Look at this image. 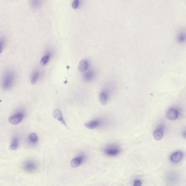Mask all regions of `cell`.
<instances>
[{
  "mask_svg": "<svg viewBox=\"0 0 186 186\" xmlns=\"http://www.w3.org/2000/svg\"><path fill=\"white\" fill-rule=\"evenodd\" d=\"M104 153L108 156H116L120 153V148L117 146H109L105 148Z\"/></svg>",
  "mask_w": 186,
  "mask_h": 186,
  "instance_id": "cell-1",
  "label": "cell"
},
{
  "mask_svg": "<svg viewBox=\"0 0 186 186\" xmlns=\"http://www.w3.org/2000/svg\"><path fill=\"white\" fill-rule=\"evenodd\" d=\"M53 117L58 120L60 122L62 123L63 125H64L65 126H67L66 123L65 122V121L64 120V117L62 114V112L60 110L55 109L54 110L53 113Z\"/></svg>",
  "mask_w": 186,
  "mask_h": 186,
  "instance_id": "cell-4",
  "label": "cell"
},
{
  "mask_svg": "<svg viewBox=\"0 0 186 186\" xmlns=\"http://www.w3.org/2000/svg\"><path fill=\"white\" fill-rule=\"evenodd\" d=\"M38 77V73L34 74L33 77H32V78L31 79V82H32V84H34L36 82V80L37 79Z\"/></svg>",
  "mask_w": 186,
  "mask_h": 186,
  "instance_id": "cell-17",
  "label": "cell"
},
{
  "mask_svg": "<svg viewBox=\"0 0 186 186\" xmlns=\"http://www.w3.org/2000/svg\"><path fill=\"white\" fill-rule=\"evenodd\" d=\"M153 138L155 140L159 141L161 140L163 137V131L160 129H157L153 132Z\"/></svg>",
  "mask_w": 186,
  "mask_h": 186,
  "instance_id": "cell-10",
  "label": "cell"
},
{
  "mask_svg": "<svg viewBox=\"0 0 186 186\" xmlns=\"http://www.w3.org/2000/svg\"><path fill=\"white\" fill-rule=\"evenodd\" d=\"M88 68V63L86 60H82L79 62L78 66V70L80 72H84L86 71Z\"/></svg>",
  "mask_w": 186,
  "mask_h": 186,
  "instance_id": "cell-9",
  "label": "cell"
},
{
  "mask_svg": "<svg viewBox=\"0 0 186 186\" xmlns=\"http://www.w3.org/2000/svg\"><path fill=\"white\" fill-rule=\"evenodd\" d=\"M79 2L78 0H75L73 1V2L71 4V7L72 8L75 9L78 7V5H79Z\"/></svg>",
  "mask_w": 186,
  "mask_h": 186,
  "instance_id": "cell-16",
  "label": "cell"
},
{
  "mask_svg": "<svg viewBox=\"0 0 186 186\" xmlns=\"http://www.w3.org/2000/svg\"><path fill=\"white\" fill-rule=\"evenodd\" d=\"M85 156L84 155H79L75 158H73L71 161V166L72 168H77L82 164V163L83 162V161H84Z\"/></svg>",
  "mask_w": 186,
  "mask_h": 186,
  "instance_id": "cell-2",
  "label": "cell"
},
{
  "mask_svg": "<svg viewBox=\"0 0 186 186\" xmlns=\"http://www.w3.org/2000/svg\"><path fill=\"white\" fill-rule=\"evenodd\" d=\"M23 119V115L22 114H16L13 115L9 119V122L12 125H18L21 122Z\"/></svg>",
  "mask_w": 186,
  "mask_h": 186,
  "instance_id": "cell-5",
  "label": "cell"
},
{
  "mask_svg": "<svg viewBox=\"0 0 186 186\" xmlns=\"http://www.w3.org/2000/svg\"><path fill=\"white\" fill-rule=\"evenodd\" d=\"M176 180V176H175V175L173 174H170V175H169L168 181L169 182L173 183L174 182H175Z\"/></svg>",
  "mask_w": 186,
  "mask_h": 186,
  "instance_id": "cell-15",
  "label": "cell"
},
{
  "mask_svg": "<svg viewBox=\"0 0 186 186\" xmlns=\"http://www.w3.org/2000/svg\"><path fill=\"white\" fill-rule=\"evenodd\" d=\"M99 100L100 102L102 105H104L107 104V96L104 92H102L99 95Z\"/></svg>",
  "mask_w": 186,
  "mask_h": 186,
  "instance_id": "cell-11",
  "label": "cell"
},
{
  "mask_svg": "<svg viewBox=\"0 0 186 186\" xmlns=\"http://www.w3.org/2000/svg\"><path fill=\"white\" fill-rule=\"evenodd\" d=\"M133 186H141V182L140 180H135L134 183L133 184Z\"/></svg>",
  "mask_w": 186,
  "mask_h": 186,
  "instance_id": "cell-18",
  "label": "cell"
},
{
  "mask_svg": "<svg viewBox=\"0 0 186 186\" xmlns=\"http://www.w3.org/2000/svg\"><path fill=\"white\" fill-rule=\"evenodd\" d=\"M18 139L17 138H14L13 141L12 142L11 145L9 146V150L11 151L16 150L18 148Z\"/></svg>",
  "mask_w": 186,
  "mask_h": 186,
  "instance_id": "cell-12",
  "label": "cell"
},
{
  "mask_svg": "<svg viewBox=\"0 0 186 186\" xmlns=\"http://www.w3.org/2000/svg\"><path fill=\"white\" fill-rule=\"evenodd\" d=\"M183 153L181 151H177L175 152L171 155L170 159L173 163H178L181 161L182 158L183 157Z\"/></svg>",
  "mask_w": 186,
  "mask_h": 186,
  "instance_id": "cell-7",
  "label": "cell"
},
{
  "mask_svg": "<svg viewBox=\"0 0 186 186\" xmlns=\"http://www.w3.org/2000/svg\"><path fill=\"white\" fill-rule=\"evenodd\" d=\"M24 169L27 172H33L36 170V164L32 161H27L24 165Z\"/></svg>",
  "mask_w": 186,
  "mask_h": 186,
  "instance_id": "cell-6",
  "label": "cell"
},
{
  "mask_svg": "<svg viewBox=\"0 0 186 186\" xmlns=\"http://www.w3.org/2000/svg\"><path fill=\"white\" fill-rule=\"evenodd\" d=\"M92 77H93V74H92L91 72H89L86 74H85V77H86L88 79L91 78H92Z\"/></svg>",
  "mask_w": 186,
  "mask_h": 186,
  "instance_id": "cell-19",
  "label": "cell"
},
{
  "mask_svg": "<svg viewBox=\"0 0 186 186\" xmlns=\"http://www.w3.org/2000/svg\"><path fill=\"white\" fill-rule=\"evenodd\" d=\"M178 111L175 108H170L166 113V117L169 120L175 121L177 119Z\"/></svg>",
  "mask_w": 186,
  "mask_h": 186,
  "instance_id": "cell-3",
  "label": "cell"
},
{
  "mask_svg": "<svg viewBox=\"0 0 186 186\" xmlns=\"http://www.w3.org/2000/svg\"><path fill=\"white\" fill-rule=\"evenodd\" d=\"M49 59V55H46V56L43 57V58L41 59V62H40L41 66H46L48 62Z\"/></svg>",
  "mask_w": 186,
  "mask_h": 186,
  "instance_id": "cell-14",
  "label": "cell"
},
{
  "mask_svg": "<svg viewBox=\"0 0 186 186\" xmlns=\"http://www.w3.org/2000/svg\"><path fill=\"white\" fill-rule=\"evenodd\" d=\"M100 121L98 120H92L89 122L85 123V126L89 129H93L96 128L100 126Z\"/></svg>",
  "mask_w": 186,
  "mask_h": 186,
  "instance_id": "cell-8",
  "label": "cell"
},
{
  "mask_svg": "<svg viewBox=\"0 0 186 186\" xmlns=\"http://www.w3.org/2000/svg\"><path fill=\"white\" fill-rule=\"evenodd\" d=\"M29 140L32 144H35L38 141V137L35 133H32L29 135Z\"/></svg>",
  "mask_w": 186,
  "mask_h": 186,
  "instance_id": "cell-13",
  "label": "cell"
},
{
  "mask_svg": "<svg viewBox=\"0 0 186 186\" xmlns=\"http://www.w3.org/2000/svg\"><path fill=\"white\" fill-rule=\"evenodd\" d=\"M2 43H0V54L2 53Z\"/></svg>",
  "mask_w": 186,
  "mask_h": 186,
  "instance_id": "cell-20",
  "label": "cell"
}]
</instances>
